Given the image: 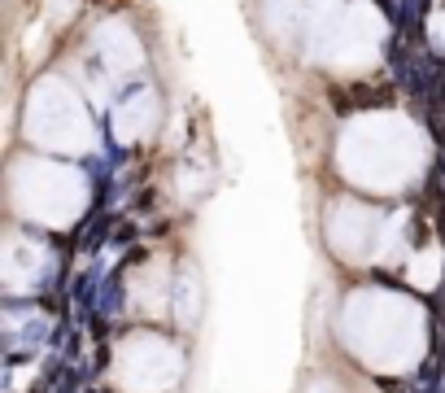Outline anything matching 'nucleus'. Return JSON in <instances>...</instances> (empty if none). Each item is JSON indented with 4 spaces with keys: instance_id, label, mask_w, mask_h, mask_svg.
<instances>
[{
    "instance_id": "nucleus-1",
    "label": "nucleus",
    "mask_w": 445,
    "mask_h": 393,
    "mask_svg": "<svg viewBox=\"0 0 445 393\" xmlns=\"http://www.w3.org/2000/svg\"><path fill=\"white\" fill-rule=\"evenodd\" d=\"M393 96H398L393 84H362V88H354V105H393Z\"/></svg>"
}]
</instances>
